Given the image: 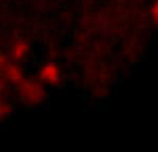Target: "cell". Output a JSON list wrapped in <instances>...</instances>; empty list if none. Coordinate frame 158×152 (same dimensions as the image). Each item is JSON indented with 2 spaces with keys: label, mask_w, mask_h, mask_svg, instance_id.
<instances>
[{
  "label": "cell",
  "mask_w": 158,
  "mask_h": 152,
  "mask_svg": "<svg viewBox=\"0 0 158 152\" xmlns=\"http://www.w3.org/2000/svg\"><path fill=\"white\" fill-rule=\"evenodd\" d=\"M153 14H154V18L158 19V2L156 3V6H154V8H153Z\"/></svg>",
  "instance_id": "6da1fadb"
}]
</instances>
